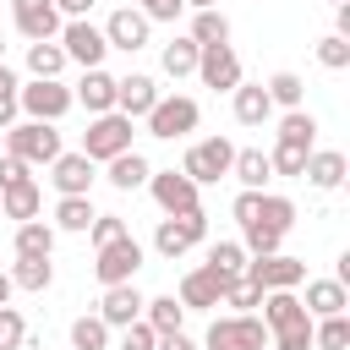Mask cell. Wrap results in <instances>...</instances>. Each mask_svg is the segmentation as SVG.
<instances>
[{
  "label": "cell",
  "mask_w": 350,
  "mask_h": 350,
  "mask_svg": "<svg viewBox=\"0 0 350 350\" xmlns=\"http://www.w3.org/2000/svg\"><path fill=\"white\" fill-rule=\"evenodd\" d=\"M120 153H131V120H126L120 109L93 115V120H88V131H82V159L109 164V159H120Z\"/></svg>",
  "instance_id": "cell-1"
},
{
  "label": "cell",
  "mask_w": 350,
  "mask_h": 350,
  "mask_svg": "<svg viewBox=\"0 0 350 350\" xmlns=\"http://www.w3.org/2000/svg\"><path fill=\"white\" fill-rule=\"evenodd\" d=\"M5 153L22 159L27 170L33 164H55L60 159V131L44 126V120H16V126H5Z\"/></svg>",
  "instance_id": "cell-2"
},
{
  "label": "cell",
  "mask_w": 350,
  "mask_h": 350,
  "mask_svg": "<svg viewBox=\"0 0 350 350\" xmlns=\"http://www.w3.org/2000/svg\"><path fill=\"white\" fill-rule=\"evenodd\" d=\"M230 164H235V148H230L224 137H202V142H191V148H186L180 175H186L191 186H213V180H224V175H230Z\"/></svg>",
  "instance_id": "cell-3"
},
{
  "label": "cell",
  "mask_w": 350,
  "mask_h": 350,
  "mask_svg": "<svg viewBox=\"0 0 350 350\" xmlns=\"http://www.w3.org/2000/svg\"><path fill=\"white\" fill-rule=\"evenodd\" d=\"M262 345H268V328H262V317H252V312L213 317V328H208V339H202V350H262Z\"/></svg>",
  "instance_id": "cell-4"
},
{
  "label": "cell",
  "mask_w": 350,
  "mask_h": 350,
  "mask_svg": "<svg viewBox=\"0 0 350 350\" xmlns=\"http://www.w3.org/2000/svg\"><path fill=\"white\" fill-rule=\"evenodd\" d=\"M60 49H66V60H77L82 71H98L104 66V55H109V44H104V27H93L88 16H71V22H60V38H55Z\"/></svg>",
  "instance_id": "cell-5"
},
{
  "label": "cell",
  "mask_w": 350,
  "mask_h": 350,
  "mask_svg": "<svg viewBox=\"0 0 350 350\" xmlns=\"http://www.w3.org/2000/svg\"><path fill=\"white\" fill-rule=\"evenodd\" d=\"M202 235H208V213H202V208H197V213H170V219H159V230H153V252L175 262V257H186Z\"/></svg>",
  "instance_id": "cell-6"
},
{
  "label": "cell",
  "mask_w": 350,
  "mask_h": 350,
  "mask_svg": "<svg viewBox=\"0 0 350 350\" xmlns=\"http://www.w3.org/2000/svg\"><path fill=\"white\" fill-rule=\"evenodd\" d=\"M71 104H77V98H71L66 82H27V88H16V109H22L27 120H44V126H55Z\"/></svg>",
  "instance_id": "cell-7"
},
{
  "label": "cell",
  "mask_w": 350,
  "mask_h": 350,
  "mask_svg": "<svg viewBox=\"0 0 350 350\" xmlns=\"http://www.w3.org/2000/svg\"><path fill=\"white\" fill-rule=\"evenodd\" d=\"M197 120H202V109H197V98H186V93H170V98H159V104L148 109V131L164 137V142L197 131Z\"/></svg>",
  "instance_id": "cell-8"
},
{
  "label": "cell",
  "mask_w": 350,
  "mask_h": 350,
  "mask_svg": "<svg viewBox=\"0 0 350 350\" xmlns=\"http://www.w3.org/2000/svg\"><path fill=\"white\" fill-rule=\"evenodd\" d=\"M246 279L268 295V290H295L306 284V262L301 257H284V252H268V257H252L246 262Z\"/></svg>",
  "instance_id": "cell-9"
},
{
  "label": "cell",
  "mask_w": 350,
  "mask_h": 350,
  "mask_svg": "<svg viewBox=\"0 0 350 350\" xmlns=\"http://www.w3.org/2000/svg\"><path fill=\"white\" fill-rule=\"evenodd\" d=\"M137 268H142V246H137L131 235H120V241L98 246L93 273H98V284H104V290H109V284H131V279H137Z\"/></svg>",
  "instance_id": "cell-10"
},
{
  "label": "cell",
  "mask_w": 350,
  "mask_h": 350,
  "mask_svg": "<svg viewBox=\"0 0 350 350\" xmlns=\"http://www.w3.org/2000/svg\"><path fill=\"white\" fill-rule=\"evenodd\" d=\"M148 191H153V202H159V213L170 219V213H197L202 202H197V186L180 175V170H153L148 175Z\"/></svg>",
  "instance_id": "cell-11"
},
{
  "label": "cell",
  "mask_w": 350,
  "mask_h": 350,
  "mask_svg": "<svg viewBox=\"0 0 350 350\" xmlns=\"http://www.w3.org/2000/svg\"><path fill=\"white\" fill-rule=\"evenodd\" d=\"M11 22L27 44H44V38H60V11L55 0H11Z\"/></svg>",
  "instance_id": "cell-12"
},
{
  "label": "cell",
  "mask_w": 350,
  "mask_h": 350,
  "mask_svg": "<svg viewBox=\"0 0 350 350\" xmlns=\"http://www.w3.org/2000/svg\"><path fill=\"white\" fill-rule=\"evenodd\" d=\"M197 77H202V88H213V93H235V88H241V55H235L230 44H213V49L197 55Z\"/></svg>",
  "instance_id": "cell-13"
},
{
  "label": "cell",
  "mask_w": 350,
  "mask_h": 350,
  "mask_svg": "<svg viewBox=\"0 0 350 350\" xmlns=\"http://www.w3.org/2000/svg\"><path fill=\"white\" fill-rule=\"evenodd\" d=\"M148 27H153V22H148L137 5H120V11H109V22H104V44L137 55V49H148Z\"/></svg>",
  "instance_id": "cell-14"
},
{
  "label": "cell",
  "mask_w": 350,
  "mask_h": 350,
  "mask_svg": "<svg viewBox=\"0 0 350 350\" xmlns=\"http://www.w3.org/2000/svg\"><path fill=\"white\" fill-rule=\"evenodd\" d=\"M164 93H159V82L153 77H142V71H131V77H115V109L126 115V120H148V109L159 104Z\"/></svg>",
  "instance_id": "cell-15"
},
{
  "label": "cell",
  "mask_w": 350,
  "mask_h": 350,
  "mask_svg": "<svg viewBox=\"0 0 350 350\" xmlns=\"http://www.w3.org/2000/svg\"><path fill=\"white\" fill-rule=\"evenodd\" d=\"M224 284H230L224 273H213V268H191V273L180 279V295H175V301H180L186 312H213V306L224 301Z\"/></svg>",
  "instance_id": "cell-16"
},
{
  "label": "cell",
  "mask_w": 350,
  "mask_h": 350,
  "mask_svg": "<svg viewBox=\"0 0 350 350\" xmlns=\"http://www.w3.org/2000/svg\"><path fill=\"white\" fill-rule=\"evenodd\" d=\"M312 317H306V306H301V295L295 290H268L262 295V328H268V339L273 334H290V328H306Z\"/></svg>",
  "instance_id": "cell-17"
},
{
  "label": "cell",
  "mask_w": 350,
  "mask_h": 350,
  "mask_svg": "<svg viewBox=\"0 0 350 350\" xmlns=\"http://www.w3.org/2000/svg\"><path fill=\"white\" fill-rule=\"evenodd\" d=\"M49 180H55L60 197H88V186H93V159H82V153H60V159L49 164Z\"/></svg>",
  "instance_id": "cell-18"
},
{
  "label": "cell",
  "mask_w": 350,
  "mask_h": 350,
  "mask_svg": "<svg viewBox=\"0 0 350 350\" xmlns=\"http://www.w3.org/2000/svg\"><path fill=\"white\" fill-rule=\"evenodd\" d=\"M142 301H148V295H142L137 284H109L104 301H98V317H104L109 328H126V323L142 317Z\"/></svg>",
  "instance_id": "cell-19"
},
{
  "label": "cell",
  "mask_w": 350,
  "mask_h": 350,
  "mask_svg": "<svg viewBox=\"0 0 350 350\" xmlns=\"http://www.w3.org/2000/svg\"><path fill=\"white\" fill-rule=\"evenodd\" d=\"M345 170H350V164H345V153H339V148H312L301 175H306L317 191H339V186H345Z\"/></svg>",
  "instance_id": "cell-20"
},
{
  "label": "cell",
  "mask_w": 350,
  "mask_h": 350,
  "mask_svg": "<svg viewBox=\"0 0 350 350\" xmlns=\"http://www.w3.org/2000/svg\"><path fill=\"white\" fill-rule=\"evenodd\" d=\"M306 317L317 323V317H339L345 306H350V290L339 284V279H306Z\"/></svg>",
  "instance_id": "cell-21"
},
{
  "label": "cell",
  "mask_w": 350,
  "mask_h": 350,
  "mask_svg": "<svg viewBox=\"0 0 350 350\" xmlns=\"http://www.w3.org/2000/svg\"><path fill=\"white\" fill-rule=\"evenodd\" d=\"M88 115H109L115 109V77L98 66V71H82V82H77V93H71Z\"/></svg>",
  "instance_id": "cell-22"
},
{
  "label": "cell",
  "mask_w": 350,
  "mask_h": 350,
  "mask_svg": "<svg viewBox=\"0 0 350 350\" xmlns=\"http://www.w3.org/2000/svg\"><path fill=\"white\" fill-rule=\"evenodd\" d=\"M38 208H44V191H38V180H33V175L0 191V213H5V219H16V224L38 219Z\"/></svg>",
  "instance_id": "cell-23"
},
{
  "label": "cell",
  "mask_w": 350,
  "mask_h": 350,
  "mask_svg": "<svg viewBox=\"0 0 350 350\" xmlns=\"http://www.w3.org/2000/svg\"><path fill=\"white\" fill-rule=\"evenodd\" d=\"M230 175L241 180V191H262V186L273 180V170H268V153H262V148H235Z\"/></svg>",
  "instance_id": "cell-24"
},
{
  "label": "cell",
  "mask_w": 350,
  "mask_h": 350,
  "mask_svg": "<svg viewBox=\"0 0 350 350\" xmlns=\"http://www.w3.org/2000/svg\"><path fill=\"white\" fill-rule=\"evenodd\" d=\"M230 104H235V120H241V126H262V120L273 115V104H268L262 82H241V88L230 93Z\"/></svg>",
  "instance_id": "cell-25"
},
{
  "label": "cell",
  "mask_w": 350,
  "mask_h": 350,
  "mask_svg": "<svg viewBox=\"0 0 350 350\" xmlns=\"http://www.w3.org/2000/svg\"><path fill=\"white\" fill-rule=\"evenodd\" d=\"M27 71H33V82H60V71H66V49H60L55 38L27 44Z\"/></svg>",
  "instance_id": "cell-26"
},
{
  "label": "cell",
  "mask_w": 350,
  "mask_h": 350,
  "mask_svg": "<svg viewBox=\"0 0 350 350\" xmlns=\"http://www.w3.org/2000/svg\"><path fill=\"white\" fill-rule=\"evenodd\" d=\"M148 175H153V164L131 148V153H120V159H109V186L115 191H137V186H148Z\"/></svg>",
  "instance_id": "cell-27"
},
{
  "label": "cell",
  "mask_w": 350,
  "mask_h": 350,
  "mask_svg": "<svg viewBox=\"0 0 350 350\" xmlns=\"http://www.w3.org/2000/svg\"><path fill=\"white\" fill-rule=\"evenodd\" d=\"M142 323H148L153 334H180L186 306H180L175 295H153V301H142Z\"/></svg>",
  "instance_id": "cell-28"
},
{
  "label": "cell",
  "mask_w": 350,
  "mask_h": 350,
  "mask_svg": "<svg viewBox=\"0 0 350 350\" xmlns=\"http://www.w3.org/2000/svg\"><path fill=\"white\" fill-rule=\"evenodd\" d=\"M16 257H49L55 252V224H44V219H27V224H16Z\"/></svg>",
  "instance_id": "cell-29"
},
{
  "label": "cell",
  "mask_w": 350,
  "mask_h": 350,
  "mask_svg": "<svg viewBox=\"0 0 350 350\" xmlns=\"http://www.w3.org/2000/svg\"><path fill=\"white\" fill-rule=\"evenodd\" d=\"M11 284H16V290H33V295H44V290L55 284V262H49V257H16V268H11Z\"/></svg>",
  "instance_id": "cell-30"
},
{
  "label": "cell",
  "mask_w": 350,
  "mask_h": 350,
  "mask_svg": "<svg viewBox=\"0 0 350 350\" xmlns=\"http://www.w3.org/2000/svg\"><path fill=\"white\" fill-rule=\"evenodd\" d=\"M197 49H213V44H230V16L224 11H197L191 16V33H186Z\"/></svg>",
  "instance_id": "cell-31"
},
{
  "label": "cell",
  "mask_w": 350,
  "mask_h": 350,
  "mask_svg": "<svg viewBox=\"0 0 350 350\" xmlns=\"http://www.w3.org/2000/svg\"><path fill=\"white\" fill-rule=\"evenodd\" d=\"M279 142H295V148H317V115L312 109H284V120H279Z\"/></svg>",
  "instance_id": "cell-32"
},
{
  "label": "cell",
  "mask_w": 350,
  "mask_h": 350,
  "mask_svg": "<svg viewBox=\"0 0 350 350\" xmlns=\"http://www.w3.org/2000/svg\"><path fill=\"white\" fill-rule=\"evenodd\" d=\"M252 224H268V230L290 235V224H295V202H290V197H279V191H262V197H257V219H252Z\"/></svg>",
  "instance_id": "cell-33"
},
{
  "label": "cell",
  "mask_w": 350,
  "mask_h": 350,
  "mask_svg": "<svg viewBox=\"0 0 350 350\" xmlns=\"http://www.w3.org/2000/svg\"><path fill=\"white\" fill-rule=\"evenodd\" d=\"M197 55H202V49H197L191 38H170L164 55H159V66H164V77H191V71H197Z\"/></svg>",
  "instance_id": "cell-34"
},
{
  "label": "cell",
  "mask_w": 350,
  "mask_h": 350,
  "mask_svg": "<svg viewBox=\"0 0 350 350\" xmlns=\"http://www.w3.org/2000/svg\"><path fill=\"white\" fill-rule=\"evenodd\" d=\"M262 93H268V104H284V109H301V98H306V82H301L295 71H273V77L262 82Z\"/></svg>",
  "instance_id": "cell-35"
},
{
  "label": "cell",
  "mask_w": 350,
  "mask_h": 350,
  "mask_svg": "<svg viewBox=\"0 0 350 350\" xmlns=\"http://www.w3.org/2000/svg\"><path fill=\"white\" fill-rule=\"evenodd\" d=\"M202 268H213V273L235 279V273H246V246H241V241H213V246H208V262H202Z\"/></svg>",
  "instance_id": "cell-36"
},
{
  "label": "cell",
  "mask_w": 350,
  "mask_h": 350,
  "mask_svg": "<svg viewBox=\"0 0 350 350\" xmlns=\"http://www.w3.org/2000/svg\"><path fill=\"white\" fill-rule=\"evenodd\" d=\"M88 224H93V202H88V197H60V202H55V230L82 235Z\"/></svg>",
  "instance_id": "cell-37"
},
{
  "label": "cell",
  "mask_w": 350,
  "mask_h": 350,
  "mask_svg": "<svg viewBox=\"0 0 350 350\" xmlns=\"http://www.w3.org/2000/svg\"><path fill=\"white\" fill-rule=\"evenodd\" d=\"M350 345V317H317L312 323V350H345Z\"/></svg>",
  "instance_id": "cell-38"
},
{
  "label": "cell",
  "mask_w": 350,
  "mask_h": 350,
  "mask_svg": "<svg viewBox=\"0 0 350 350\" xmlns=\"http://www.w3.org/2000/svg\"><path fill=\"white\" fill-rule=\"evenodd\" d=\"M71 345L77 350H109V323L93 312V317H77L71 323Z\"/></svg>",
  "instance_id": "cell-39"
},
{
  "label": "cell",
  "mask_w": 350,
  "mask_h": 350,
  "mask_svg": "<svg viewBox=\"0 0 350 350\" xmlns=\"http://www.w3.org/2000/svg\"><path fill=\"white\" fill-rule=\"evenodd\" d=\"M268 170H273V175H284V180H301V170H306V148H295V142H273Z\"/></svg>",
  "instance_id": "cell-40"
},
{
  "label": "cell",
  "mask_w": 350,
  "mask_h": 350,
  "mask_svg": "<svg viewBox=\"0 0 350 350\" xmlns=\"http://www.w3.org/2000/svg\"><path fill=\"white\" fill-rule=\"evenodd\" d=\"M219 306H230V312H252V306H262V290L246 279V273H235L230 284H224V301Z\"/></svg>",
  "instance_id": "cell-41"
},
{
  "label": "cell",
  "mask_w": 350,
  "mask_h": 350,
  "mask_svg": "<svg viewBox=\"0 0 350 350\" xmlns=\"http://www.w3.org/2000/svg\"><path fill=\"white\" fill-rule=\"evenodd\" d=\"M279 230H268V224H241V246L252 252V257H268V252H279Z\"/></svg>",
  "instance_id": "cell-42"
},
{
  "label": "cell",
  "mask_w": 350,
  "mask_h": 350,
  "mask_svg": "<svg viewBox=\"0 0 350 350\" xmlns=\"http://www.w3.org/2000/svg\"><path fill=\"white\" fill-rule=\"evenodd\" d=\"M317 66H323V71H345V66H350V38L328 33V38L317 44Z\"/></svg>",
  "instance_id": "cell-43"
},
{
  "label": "cell",
  "mask_w": 350,
  "mask_h": 350,
  "mask_svg": "<svg viewBox=\"0 0 350 350\" xmlns=\"http://www.w3.org/2000/svg\"><path fill=\"white\" fill-rule=\"evenodd\" d=\"M88 235H93V246H109V241H120V235H131V230H126V219H120V213H93Z\"/></svg>",
  "instance_id": "cell-44"
},
{
  "label": "cell",
  "mask_w": 350,
  "mask_h": 350,
  "mask_svg": "<svg viewBox=\"0 0 350 350\" xmlns=\"http://www.w3.org/2000/svg\"><path fill=\"white\" fill-rule=\"evenodd\" d=\"M22 339H27L22 312H16V306H0V350H22Z\"/></svg>",
  "instance_id": "cell-45"
},
{
  "label": "cell",
  "mask_w": 350,
  "mask_h": 350,
  "mask_svg": "<svg viewBox=\"0 0 350 350\" xmlns=\"http://www.w3.org/2000/svg\"><path fill=\"white\" fill-rule=\"evenodd\" d=\"M153 345H159V334H153V328H148L142 317L120 328V350H153Z\"/></svg>",
  "instance_id": "cell-46"
},
{
  "label": "cell",
  "mask_w": 350,
  "mask_h": 350,
  "mask_svg": "<svg viewBox=\"0 0 350 350\" xmlns=\"http://www.w3.org/2000/svg\"><path fill=\"white\" fill-rule=\"evenodd\" d=\"M137 11H142L148 22H175L186 5H180V0H137Z\"/></svg>",
  "instance_id": "cell-47"
},
{
  "label": "cell",
  "mask_w": 350,
  "mask_h": 350,
  "mask_svg": "<svg viewBox=\"0 0 350 350\" xmlns=\"http://www.w3.org/2000/svg\"><path fill=\"white\" fill-rule=\"evenodd\" d=\"M268 345H273V350H312V323H306V328H290V334H273Z\"/></svg>",
  "instance_id": "cell-48"
},
{
  "label": "cell",
  "mask_w": 350,
  "mask_h": 350,
  "mask_svg": "<svg viewBox=\"0 0 350 350\" xmlns=\"http://www.w3.org/2000/svg\"><path fill=\"white\" fill-rule=\"evenodd\" d=\"M16 180H27V164H22V159H11V153H0V191H5V186H16Z\"/></svg>",
  "instance_id": "cell-49"
},
{
  "label": "cell",
  "mask_w": 350,
  "mask_h": 350,
  "mask_svg": "<svg viewBox=\"0 0 350 350\" xmlns=\"http://www.w3.org/2000/svg\"><path fill=\"white\" fill-rule=\"evenodd\" d=\"M257 197H262V191H241V197H235V208H230L235 224H252V219H257Z\"/></svg>",
  "instance_id": "cell-50"
},
{
  "label": "cell",
  "mask_w": 350,
  "mask_h": 350,
  "mask_svg": "<svg viewBox=\"0 0 350 350\" xmlns=\"http://www.w3.org/2000/svg\"><path fill=\"white\" fill-rule=\"evenodd\" d=\"M16 115H22V109H16V88H0V131L16 126Z\"/></svg>",
  "instance_id": "cell-51"
},
{
  "label": "cell",
  "mask_w": 350,
  "mask_h": 350,
  "mask_svg": "<svg viewBox=\"0 0 350 350\" xmlns=\"http://www.w3.org/2000/svg\"><path fill=\"white\" fill-rule=\"evenodd\" d=\"M153 350H197V339L180 328V334H159V345H153Z\"/></svg>",
  "instance_id": "cell-52"
},
{
  "label": "cell",
  "mask_w": 350,
  "mask_h": 350,
  "mask_svg": "<svg viewBox=\"0 0 350 350\" xmlns=\"http://www.w3.org/2000/svg\"><path fill=\"white\" fill-rule=\"evenodd\" d=\"M55 11L71 22V16H88V11H93V0H55Z\"/></svg>",
  "instance_id": "cell-53"
},
{
  "label": "cell",
  "mask_w": 350,
  "mask_h": 350,
  "mask_svg": "<svg viewBox=\"0 0 350 350\" xmlns=\"http://www.w3.org/2000/svg\"><path fill=\"white\" fill-rule=\"evenodd\" d=\"M11 290H16V284H11V273H0V306H11Z\"/></svg>",
  "instance_id": "cell-54"
},
{
  "label": "cell",
  "mask_w": 350,
  "mask_h": 350,
  "mask_svg": "<svg viewBox=\"0 0 350 350\" xmlns=\"http://www.w3.org/2000/svg\"><path fill=\"white\" fill-rule=\"evenodd\" d=\"M180 5H191V11H219V0H180Z\"/></svg>",
  "instance_id": "cell-55"
},
{
  "label": "cell",
  "mask_w": 350,
  "mask_h": 350,
  "mask_svg": "<svg viewBox=\"0 0 350 350\" xmlns=\"http://www.w3.org/2000/svg\"><path fill=\"white\" fill-rule=\"evenodd\" d=\"M0 66H5V38H0Z\"/></svg>",
  "instance_id": "cell-56"
},
{
  "label": "cell",
  "mask_w": 350,
  "mask_h": 350,
  "mask_svg": "<svg viewBox=\"0 0 350 350\" xmlns=\"http://www.w3.org/2000/svg\"><path fill=\"white\" fill-rule=\"evenodd\" d=\"M328 5H350V0H328Z\"/></svg>",
  "instance_id": "cell-57"
}]
</instances>
